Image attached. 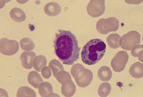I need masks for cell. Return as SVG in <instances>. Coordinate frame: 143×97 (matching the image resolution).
<instances>
[{"label":"cell","mask_w":143,"mask_h":97,"mask_svg":"<svg viewBox=\"0 0 143 97\" xmlns=\"http://www.w3.org/2000/svg\"><path fill=\"white\" fill-rule=\"evenodd\" d=\"M53 43L55 53L63 64L72 65L79 59L81 47L76 37L69 30H58Z\"/></svg>","instance_id":"6da1fadb"},{"label":"cell","mask_w":143,"mask_h":97,"mask_svg":"<svg viewBox=\"0 0 143 97\" xmlns=\"http://www.w3.org/2000/svg\"><path fill=\"white\" fill-rule=\"evenodd\" d=\"M98 75L101 80L103 82H107L111 79L112 73L110 68L107 66H103L99 69Z\"/></svg>","instance_id":"7c38bea8"},{"label":"cell","mask_w":143,"mask_h":97,"mask_svg":"<svg viewBox=\"0 0 143 97\" xmlns=\"http://www.w3.org/2000/svg\"><path fill=\"white\" fill-rule=\"evenodd\" d=\"M111 90L110 84L108 83H103L100 86L98 90V93L101 97H107L110 93Z\"/></svg>","instance_id":"e0dca14e"},{"label":"cell","mask_w":143,"mask_h":97,"mask_svg":"<svg viewBox=\"0 0 143 97\" xmlns=\"http://www.w3.org/2000/svg\"><path fill=\"white\" fill-rule=\"evenodd\" d=\"M119 25L118 20L115 17H112L100 19L97 23L96 28L100 33L107 34L109 32L117 31Z\"/></svg>","instance_id":"277c9868"},{"label":"cell","mask_w":143,"mask_h":97,"mask_svg":"<svg viewBox=\"0 0 143 97\" xmlns=\"http://www.w3.org/2000/svg\"><path fill=\"white\" fill-rule=\"evenodd\" d=\"M141 35L136 31H130L123 35L120 40V46L123 49L131 50L141 42Z\"/></svg>","instance_id":"3957f363"},{"label":"cell","mask_w":143,"mask_h":97,"mask_svg":"<svg viewBox=\"0 0 143 97\" xmlns=\"http://www.w3.org/2000/svg\"><path fill=\"white\" fill-rule=\"evenodd\" d=\"M27 79L29 83L36 88H38L43 82L40 74L36 71L30 72L28 75Z\"/></svg>","instance_id":"30bf717a"},{"label":"cell","mask_w":143,"mask_h":97,"mask_svg":"<svg viewBox=\"0 0 143 97\" xmlns=\"http://www.w3.org/2000/svg\"><path fill=\"white\" fill-rule=\"evenodd\" d=\"M129 73L132 77L136 79L140 78L143 76V65L140 62L132 64L129 69Z\"/></svg>","instance_id":"9c48e42d"},{"label":"cell","mask_w":143,"mask_h":97,"mask_svg":"<svg viewBox=\"0 0 143 97\" xmlns=\"http://www.w3.org/2000/svg\"><path fill=\"white\" fill-rule=\"evenodd\" d=\"M36 56L35 53L32 51H26L23 52L20 56V59L23 67L27 69L32 68Z\"/></svg>","instance_id":"ba28073f"},{"label":"cell","mask_w":143,"mask_h":97,"mask_svg":"<svg viewBox=\"0 0 143 97\" xmlns=\"http://www.w3.org/2000/svg\"><path fill=\"white\" fill-rule=\"evenodd\" d=\"M143 45L136 46L131 50V55L134 57L139 58L140 56V54L143 52Z\"/></svg>","instance_id":"ac0fdd59"},{"label":"cell","mask_w":143,"mask_h":97,"mask_svg":"<svg viewBox=\"0 0 143 97\" xmlns=\"http://www.w3.org/2000/svg\"><path fill=\"white\" fill-rule=\"evenodd\" d=\"M89 6L90 14L92 17H97L104 13L105 7L104 0H91Z\"/></svg>","instance_id":"52a82bcc"},{"label":"cell","mask_w":143,"mask_h":97,"mask_svg":"<svg viewBox=\"0 0 143 97\" xmlns=\"http://www.w3.org/2000/svg\"><path fill=\"white\" fill-rule=\"evenodd\" d=\"M19 46L18 42L16 40H10L6 38L0 39V53L7 55H13L18 51Z\"/></svg>","instance_id":"8992f818"},{"label":"cell","mask_w":143,"mask_h":97,"mask_svg":"<svg viewBox=\"0 0 143 97\" xmlns=\"http://www.w3.org/2000/svg\"><path fill=\"white\" fill-rule=\"evenodd\" d=\"M121 36L117 33H112L107 38L106 41L108 46L113 49H117L120 46Z\"/></svg>","instance_id":"4fadbf2b"},{"label":"cell","mask_w":143,"mask_h":97,"mask_svg":"<svg viewBox=\"0 0 143 97\" xmlns=\"http://www.w3.org/2000/svg\"><path fill=\"white\" fill-rule=\"evenodd\" d=\"M17 97H36L35 92L31 88L23 86L18 90L16 94Z\"/></svg>","instance_id":"5bb4252c"},{"label":"cell","mask_w":143,"mask_h":97,"mask_svg":"<svg viewBox=\"0 0 143 97\" xmlns=\"http://www.w3.org/2000/svg\"><path fill=\"white\" fill-rule=\"evenodd\" d=\"M129 58L126 51H122L117 52L112 59L111 63L113 70L120 72L124 69Z\"/></svg>","instance_id":"5b68a950"},{"label":"cell","mask_w":143,"mask_h":97,"mask_svg":"<svg viewBox=\"0 0 143 97\" xmlns=\"http://www.w3.org/2000/svg\"><path fill=\"white\" fill-rule=\"evenodd\" d=\"M20 44L21 49L24 51L31 50L35 47V44L30 38H24L20 42Z\"/></svg>","instance_id":"2e32d148"},{"label":"cell","mask_w":143,"mask_h":97,"mask_svg":"<svg viewBox=\"0 0 143 97\" xmlns=\"http://www.w3.org/2000/svg\"><path fill=\"white\" fill-rule=\"evenodd\" d=\"M10 15L11 18L17 22H21L26 19V15L24 12L21 9L14 8L10 11Z\"/></svg>","instance_id":"8fae6325"},{"label":"cell","mask_w":143,"mask_h":97,"mask_svg":"<svg viewBox=\"0 0 143 97\" xmlns=\"http://www.w3.org/2000/svg\"><path fill=\"white\" fill-rule=\"evenodd\" d=\"M46 60L44 56L39 55L35 57L33 61V65L34 68L38 72H41L42 68L45 66Z\"/></svg>","instance_id":"9a60e30c"},{"label":"cell","mask_w":143,"mask_h":97,"mask_svg":"<svg viewBox=\"0 0 143 97\" xmlns=\"http://www.w3.org/2000/svg\"><path fill=\"white\" fill-rule=\"evenodd\" d=\"M106 49V45L101 39L98 38L91 39L82 48L81 53L82 60L87 65L94 64L102 58Z\"/></svg>","instance_id":"7a4b0ae2"}]
</instances>
